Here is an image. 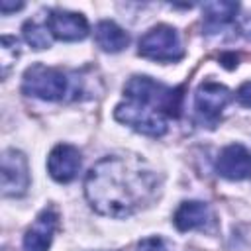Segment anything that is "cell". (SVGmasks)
<instances>
[{
  "label": "cell",
  "instance_id": "obj_1",
  "mask_svg": "<svg viewBox=\"0 0 251 251\" xmlns=\"http://www.w3.org/2000/svg\"><path fill=\"white\" fill-rule=\"evenodd\" d=\"M161 188L153 167L139 155H108L96 161L84 178V196L92 210L110 218H127L149 206Z\"/></svg>",
  "mask_w": 251,
  "mask_h": 251
},
{
  "label": "cell",
  "instance_id": "obj_2",
  "mask_svg": "<svg viewBox=\"0 0 251 251\" xmlns=\"http://www.w3.org/2000/svg\"><path fill=\"white\" fill-rule=\"evenodd\" d=\"M22 90L24 94L45 102H61V100H76L80 96L82 84L76 78V75L35 63L25 69L22 78Z\"/></svg>",
  "mask_w": 251,
  "mask_h": 251
},
{
  "label": "cell",
  "instance_id": "obj_3",
  "mask_svg": "<svg viewBox=\"0 0 251 251\" xmlns=\"http://www.w3.org/2000/svg\"><path fill=\"white\" fill-rule=\"evenodd\" d=\"M124 96L127 100H137L161 110L167 118H178L182 108V88H171L151 76L135 75L124 86Z\"/></svg>",
  "mask_w": 251,
  "mask_h": 251
},
{
  "label": "cell",
  "instance_id": "obj_4",
  "mask_svg": "<svg viewBox=\"0 0 251 251\" xmlns=\"http://www.w3.org/2000/svg\"><path fill=\"white\" fill-rule=\"evenodd\" d=\"M114 116L118 122L129 126L131 129H135L143 135H149V137H161L169 129L167 116L161 110H157L149 104L137 102V100L126 98L124 102H120L116 106Z\"/></svg>",
  "mask_w": 251,
  "mask_h": 251
},
{
  "label": "cell",
  "instance_id": "obj_5",
  "mask_svg": "<svg viewBox=\"0 0 251 251\" xmlns=\"http://www.w3.org/2000/svg\"><path fill=\"white\" fill-rule=\"evenodd\" d=\"M137 51L141 57L159 61V63H175L184 57V49H182L176 29L165 24L155 25L149 31H145L139 39Z\"/></svg>",
  "mask_w": 251,
  "mask_h": 251
},
{
  "label": "cell",
  "instance_id": "obj_6",
  "mask_svg": "<svg viewBox=\"0 0 251 251\" xmlns=\"http://www.w3.org/2000/svg\"><path fill=\"white\" fill-rule=\"evenodd\" d=\"M231 98L233 94L227 86L214 80H204L194 92L196 116L200 118L202 124H208L210 127H214V124L220 120V114L231 102Z\"/></svg>",
  "mask_w": 251,
  "mask_h": 251
},
{
  "label": "cell",
  "instance_id": "obj_7",
  "mask_svg": "<svg viewBox=\"0 0 251 251\" xmlns=\"http://www.w3.org/2000/svg\"><path fill=\"white\" fill-rule=\"evenodd\" d=\"M29 188V167L22 151L6 149L2 153V194L20 198Z\"/></svg>",
  "mask_w": 251,
  "mask_h": 251
},
{
  "label": "cell",
  "instance_id": "obj_8",
  "mask_svg": "<svg viewBox=\"0 0 251 251\" xmlns=\"http://www.w3.org/2000/svg\"><path fill=\"white\" fill-rule=\"evenodd\" d=\"M47 27L51 35L61 41H80L88 35L86 18L69 10H51L47 16Z\"/></svg>",
  "mask_w": 251,
  "mask_h": 251
},
{
  "label": "cell",
  "instance_id": "obj_9",
  "mask_svg": "<svg viewBox=\"0 0 251 251\" xmlns=\"http://www.w3.org/2000/svg\"><path fill=\"white\" fill-rule=\"evenodd\" d=\"M80 151L75 145L59 143L47 157V171L57 182H71L80 171Z\"/></svg>",
  "mask_w": 251,
  "mask_h": 251
},
{
  "label": "cell",
  "instance_id": "obj_10",
  "mask_svg": "<svg viewBox=\"0 0 251 251\" xmlns=\"http://www.w3.org/2000/svg\"><path fill=\"white\" fill-rule=\"evenodd\" d=\"M59 226V216L53 208H45L37 214L33 224L24 235V251H47Z\"/></svg>",
  "mask_w": 251,
  "mask_h": 251
},
{
  "label": "cell",
  "instance_id": "obj_11",
  "mask_svg": "<svg viewBox=\"0 0 251 251\" xmlns=\"http://www.w3.org/2000/svg\"><path fill=\"white\" fill-rule=\"evenodd\" d=\"M216 171L227 180H243L251 176V153L241 143H231L220 151Z\"/></svg>",
  "mask_w": 251,
  "mask_h": 251
},
{
  "label": "cell",
  "instance_id": "obj_12",
  "mask_svg": "<svg viewBox=\"0 0 251 251\" xmlns=\"http://www.w3.org/2000/svg\"><path fill=\"white\" fill-rule=\"evenodd\" d=\"M173 222L178 231H192V229H208L214 224V214L206 202L200 200H188L182 202L175 216Z\"/></svg>",
  "mask_w": 251,
  "mask_h": 251
},
{
  "label": "cell",
  "instance_id": "obj_13",
  "mask_svg": "<svg viewBox=\"0 0 251 251\" xmlns=\"http://www.w3.org/2000/svg\"><path fill=\"white\" fill-rule=\"evenodd\" d=\"M94 39H96V45L106 53H120L129 43V35L110 20H104L96 25Z\"/></svg>",
  "mask_w": 251,
  "mask_h": 251
},
{
  "label": "cell",
  "instance_id": "obj_14",
  "mask_svg": "<svg viewBox=\"0 0 251 251\" xmlns=\"http://www.w3.org/2000/svg\"><path fill=\"white\" fill-rule=\"evenodd\" d=\"M237 8L239 6L235 2H206L202 6L206 31L208 33H214V31L226 27L227 24H231L235 20Z\"/></svg>",
  "mask_w": 251,
  "mask_h": 251
},
{
  "label": "cell",
  "instance_id": "obj_15",
  "mask_svg": "<svg viewBox=\"0 0 251 251\" xmlns=\"http://www.w3.org/2000/svg\"><path fill=\"white\" fill-rule=\"evenodd\" d=\"M24 39L33 47V49H47L51 47V31L47 25H41L37 22H25L24 27Z\"/></svg>",
  "mask_w": 251,
  "mask_h": 251
},
{
  "label": "cell",
  "instance_id": "obj_16",
  "mask_svg": "<svg viewBox=\"0 0 251 251\" xmlns=\"http://www.w3.org/2000/svg\"><path fill=\"white\" fill-rule=\"evenodd\" d=\"M20 55L18 39L12 35H4L0 41V65H2V76H8V71L12 63H16V57Z\"/></svg>",
  "mask_w": 251,
  "mask_h": 251
},
{
  "label": "cell",
  "instance_id": "obj_17",
  "mask_svg": "<svg viewBox=\"0 0 251 251\" xmlns=\"http://www.w3.org/2000/svg\"><path fill=\"white\" fill-rule=\"evenodd\" d=\"M137 251H169L163 237H145L139 241Z\"/></svg>",
  "mask_w": 251,
  "mask_h": 251
},
{
  "label": "cell",
  "instance_id": "obj_18",
  "mask_svg": "<svg viewBox=\"0 0 251 251\" xmlns=\"http://www.w3.org/2000/svg\"><path fill=\"white\" fill-rule=\"evenodd\" d=\"M235 98H237V102H239L241 106H247V108H251V80L243 82V84L237 88V94H235Z\"/></svg>",
  "mask_w": 251,
  "mask_h": 251
},
{
  "label": "cell",
  "instance_id": "obj_19",
  "mask_svg": "<svg viewBox=\"0 0 251 251\" xmlns=\"http://www.w3.org/2000/svg\"><path fill=\"white\" fill-rule=\"evenodd\" d=\"M20 8H24L22 2H16V4H10V2H6V0L0 2V12H2V14H10V12H16V10H20Z\"/></svg>",
  "mask_w": 251,
  "mask_h": 251
},
{
  "label": "cell",
  "instance_id": "obj_20",
  "mask_svg": "<svg viewBox=\"0 0 251 251\" xmlns=\"http://www.w3.org/2000/svg\"><path fill=\"white\" fill-rule=\"evenodd\" d=\"M239 29H241V33H243L247 39H251V16H249V18H245V20L241 22Z\"/></svg>",
  "mask_w": 251,
  "mask_h": 251
}]
</instances>
